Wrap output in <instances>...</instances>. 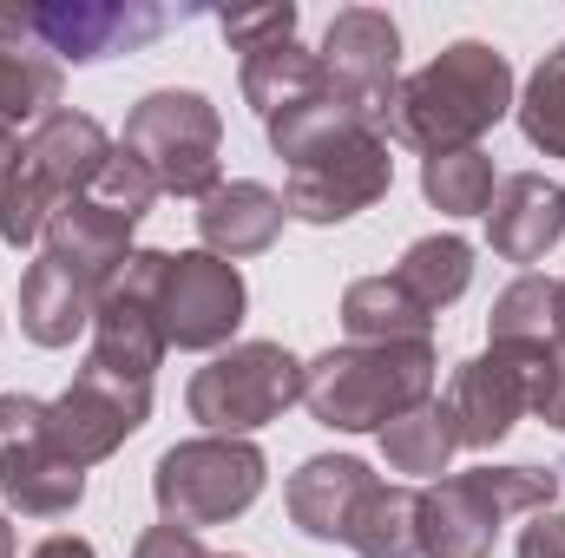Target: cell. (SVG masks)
Instances as JSON below:
<instances>
[{"label":"cell","mask_w":565,"mask_h":558,"mask_svg":"<svg viewBox=\"0 0 565 558\" xmlns=\"http://www.w3.org/2000/svg\"><path fill=\"white\" fill-rule=\"evenodd\" d=\"M507 112H513V60L487 40H454L422 73L395 79L388 112H382V139L408 144L422 158H440V151L480 144Z\"/></svg>","instance_id":"1"},{"label":"cell","mask_w":565,"mask_h":558,"mask_svg":"<svg viewBox=\"0 0 565 558\" xmlns=\"http://www.w3.org/2000/svg\"><path fill=\"white\" fill-rule=\"evenodd\" d=\"M434 342H342L302 362V408L335 433H382L434 395Z\"/></svg>","instance_id":"2"},{"label":"cell","mask_w":565,"mask_h":558,"mask_svg":"<svg viewBox=\"0 0 565 558\" xmlns=\"http://www.w3.org/2000/svg\"><path fill=\"white\" fill-rule=\"evenodd\" d=\"M113 151L119 144L106 139V126L93 112H66L60 106L53 119H40L20 139V164H13V178L0 191V237L13 250L40 244L46 224H53V211L73 204V197H86L99 184V171H106Z\"/></svg>","instance_id":"3"},{"label":"cell","mask_w":565,"mask_h":558,"mask_svg":"<svg viewBox=\"0 0 565 558\" xmlns=\"http://www.w3.org/2000/svg\"><path fill=\"white\" fill-rule=\"evenodd\" d=\"M559 473L546 466H473L422 486V558H493V539L513 513H546Z\"/></svg>","instance_id":"4"},{"label":"cell","mask_w":565,"mask_h":558,"mask_svg":"<svg viewBox=\"0 0 565 558\" xmlns=\"http://www.w3.org/2000/svg\"><path fill=\"white\" fill-rule=\"evenodd\" d=\"M264 447L257 440H231V433H198L158 453L151 466V500L158 519L178 533H204V526H231L237 513L257 506L264 493Z\"/></svg>","instance_id":"5"},{"label":"cell","mask_w":565,"mask_h":558,"mask_svg":"<svg viewBox=\"0 0 565 558\" xmlns=\"http://www.w3.org/2000/svg\"><path fill=\"white\" fill-rule=\"evenodd\" d=\"M119 151H132L151 184L164 197H211L224 178H217V151H224V119L204 93L191 86H158L145 93L126 119V139Z\"/></svg>","instance_id":"6"},{"label":"cell","mask_w":565,"mask_h":558,"mask_svg":"<svg viewBox=\"0 0 565 558\" xmlns=\"http://www.w3.org/2000/svg\"><path fill=\"white\" fill-rule=\"evenodd\" d=\"M302 401V362L282 348V342H237L224 355H211V368L191 375L184 388V408L204 433H257L282 420V408Z\"/></svg>","instance_id":"7"},{"label":"cell","mask_w":565,"mask_h":558,"mask_svg":"<svg viewBox=\"0 0 565 558\" xmlns=\"http://www.w3.org/2000/svg\"><path fill=\"white\" fill-rule=\"evenodd\" d=\"M244 302L250 289L237 277V264L211 257V250H164L158 282H151V315H158V335L164 348H191V355H224V342L237 335L244 322Z\"/></svg>","instance_id":"8"},{"label":"cell","mask_w":565,"mask_h":558,"mask_svg":"<svg viewBox=\"0 0 565 558\" xmlns=\"http://www.w3.org/2000/svg\"><path fill=\"white\" fill-rule=\"evenodd\" d=\"M388 191H395L388 139H382L375 126H355V132H342L335 144H322V151H309V158L289 164L282 204H289V217H302V224H349V217L375 211Z\"/></svg>","instance_id":"9"},{"label":"cell","mask_w":565,"mask_h":558,"mask_svg":"<svg viewBox=\"0 0 565 558\" xmlns=\"http://www.w3.org/2000/svg\"><path fill=\"white\" fill-rule=\"evenodd\" d=\"M151 420V382L113 375L99 362H79V375L66 382V395L46 401V440L60 460H73L79 473L113 460L132 433Z\"/></svg>","instance_id":"10"},{"label":"cell","mask_w":565,"mask_h":558,"mask_svg":"<svg viewBox=\"0 0 565 558\" xmlns=\"http://www.w3.org/2000/svg\"><path fill=\"white\" fill-rule=\"evenodd\" d=\"M0 500L26 519H66L86 500V473L53 453L46 401L0 395Z\"/></svg>","instance_id":"11"},{"label":"cell","mask_w":565,"mask_h":558,"mask_svg":"<svg viewBox=\"0 0 565 558\" xmlns=\"http://www.w3.org/2000/svg\"><path fill=\"white\" fill-rule=\"evenodd\" d=\"M171 26L164 7H139V0H46L26 7V40H40L60 66H93L113 53H139Z\"/></svg>","instance_id":"12"},{"label":"cell","mask_w":565,"mask_h":558,"mask_svg":"<svg viewBox=\"0 0 565 558\" xmlns=\"http://www.w3.org/2000/svg\"><path fill=\"white\" fill-rule=\"evenodd\" d=\"M559 355V348H553ZM546 355H513V348H487L473 362L454 368L447 388V415L460 427V447H500L520 420L533 415V368Z\"/></svg>","instance_id":"13"},{"label":"cell","mask_w":565,"mask_h":558,"mask_svg":"<svg viewBox=\"0 0 565 558\" xmlns=\"http://www.w3.org/2000/svg\"><path fill=\"white\" fill-rule=\"evenodd\" d=\"M316 60H322V73H329L335 93H349L355 106H369L382 119L388 93H395V73H402V26L382 7H342L322 26Z\"/></svg>","instance_id":"14"},{"label":"cell","mask_w":565,"mask_h":558,"mask_svg":"<svg viewBox=\"0 0 565 558\" xmlns=\"http://www.w3.org/2000/svg\"><path fill=\"white\" fill-rule=\"evenodd\" d=\"M375 493V473L355 460V453H316L289 473L282 486V506H289V526L302 539H322V546H349V526L362 513V500Z\"/></svg>","instance_id":"15"},{"label":"cell","mask_w":565,"mask_h":558,"mask_svg":"<svg viewBox=\"0 0 565 558\" xmlns=\"http://www.w3.org/2000/svg\"><path fill=\"white\" fill-rule=\"evenodd\" d=\"M565 237V184L540 171H513L500 178L493 204H487V244L500 264H546V250Z\"/></svg>","instance_id":"16"},{"label":"cell","mask_w":565,"mask_h":558,"mask_svg":"<svg viewBox=\"0 0 565 558\" xmlns=\"http://www.w3.org/2000/svg\"><path fill=\"white\" fill-rule=\"evenodd\" d=\"M132 217L126 211H113V204H99L93 191L86 197H73V204H60L53 211V224H46V257L53 264H66V270H79L86 282H106L126 270V257H132Z\"/></svg>","instance_id":"17"},{"label":"cell","mask_w":565,"mask_h":558,"mask_svg":"<svg viewBox=\"0 0 565 558\" xmlns=\"http://www.w3.org/2000/svg\"><path fill=\"white\" fill-rule=\"evenodd\" d=\"M282 217H289V204H282L270 184H257V178H231V184H217L211 197H198V237H204V250L224 257V264L264 257L282 237Z\"/></svg>","instance_id":"18"},{"label":"cell","mask_w":565,"mask_h":558,"mask_svg":"<svg viewBox=\"0 0 565 558\" xmlns=\"http://www.w3.org/2000/svg\"><path fill=\"white\" fill-rule=\"evenodd\" d=\"M93 315H99V282H86L79 270H66L53 257L26 264V277H20V329H26V342L66 348L73 335L93 329Z\"/></svg>","instance_id":"19"},{"label":"cell","mask_w":565,"mask_h":558,"mask_svg":"<svg viewBox=\"0 0 565 558\" xmlns=\"http://www.w3.org/2000/svg\"><path fill=\"white\" fill-rule=\"evenodd\" d=\"M237 86H244V99H250V112H257V119H277V112H289V106H302V99L329 93V73H322L316 46L282 40V46H264V53H244Z\"/></svg>","instance_id":"20"},{"label":"cell","mask_w":565,"mask_h":558,"mask_svg":"<svg viewBox=\"0 0 565 558\" xmlns=\"http://www.w3.org/2000/svg\"><path fill=\"white\" fill-rule=\"evenodd\" d=\"M342 329L349 342H427L434 309H422L402 277H355L342 289Z\"/></svg>","instance_id":"21"},{"label":"cell","mask_w":565,"mask_h":558,"mask_svg":"<svg viewBox=\"0 0 565 558\" xmlns=\"http://www.w3.org/2000/svg\"><path fill=\"white\" fill-rule=\"evenodd\" d=\"M454 453H460V427L447 415V401H434V395H427L422 408H408V415H395L382 427V460H388V473L440 480Z\"/></svg>","instance_id":"22"},{"label":"cell","mask_w":565,"mask_h":558,"mask_svg":"<svg viewBox=\"0 0 565 558\" xmlns=\"http://www.w3.org/2000/svg\"><path fill=\"white\" fill-rule=\"evenodd\" d=\"M60 93H66V66L53 53H33V46H0V132L20 139V126H40L60 112Z\"/></svg>","instance_id":"23"},{"label":"cell","mask_w":565,"mask_h":558,"mask_svg":"<svg viewBox=\"0 0 565 558\" xmlns=\"http://www.w3.org/2000/svg\"><path fill=\"white\" fill-rule=\"evenodd\" d=\"M355 126H375L382 132V119L369 112V106H355L349 93H316V99H302V106H289L277 119H264V132H270V151L277 158H309V151H322V144H335L342 132H355Z\"/></svg>","instance_id":"24"},{"label":"cell","mask_w":565,"mask_h":558,"mask_svg":"<svg viewBox=\"0 0 565 558\" xmlns=\"http://www.w3.org/2000/svg\"><path fill=\"white\" fill-rule=\"evenodd\" d=\"M349 552L362 558H422V486H382L362 500L349 526Z\"/></svg>","instance_id":"25"},{"label":"cell","mask_w":565,"mask_h":558,"mask_svg":"<svg viewBox=\"0 0 565 558\" xmlns=\"http://www.w3.org/2000/svg\"><path fill=\"white\" fill-rule=\"evenodd\" d=\"M487 335L493 348H513V355H553L559 335H553V282L546 277H513L493 296V315H487Z\"/></svg>","instance_id":"26"},{"label":"cell","mask_w":565,"mask_h":558,"mask_svg":"<svg viewBox=\"0 0 565 558\" xmlns=\"http://www.w3.org/2000/svg\"><path fill=\"white\" fill-rule=\"evenodd\" d=\"M395 277H402V289H408L422 309L440 315V309L460 302L467 282H473V244H467V237H422V244L402 250Z\"/></svg>","instance_id":"27"},{"label":"cell","mask_w":565,"mask_h":558,"mask_svg":"<svg viewBox=\"0 0 565 558\" xmlns=\"http://www.w3.org/2000/svg\"><path fill=\"white\" fill-rule=\"evenodd\" d=\"M493 191H500L493 151H480V144L422 158V197L440 211V217H480V211L493 204Z\"/></svg>","instance_id":"28"},{"label":"cell","mask_w":565,"mask_h":558,"mask_svg":"<svg viewBox=\"0 0 565 558\" xmlns=\"http://www.w3.org/2000/svg\"><path fill=\"white\" fill-rule=\"evenodd\" d=\"M513 112H520V132H526L533 151L565 158V46L533 66V79H526V93L513 99Z\"/></svg>","instance_id":"29"},{"label":"cell","mask_w":565,"mask_h":558,"mask_svg":"<svg viewBox=\"0 0 565 558\" xmlns=\"http://www.w3.org/2000/svg\"><path fill=\"white\" fill-rule=\"evenodd\" d=\"M93 197H99V204H113V211H126L132 224H145V217H151V204H158L164 191L151 184V171H145L132 151H113V158H106V171H99V184H93Z\"/></svg>","instance_id":"30"},{"label":"cell","mask_w":565,"mask_h":558,"mask_svg":"<svg viewBox=\"0 0 565 558\" xmlns=\"http://www.w3.org/2000/svg\"><path fill=\"white\" fill-rule=\"evenodd\" d=\"M217 33H224L237 53H264V46H282V40H296V7H289V0H270V7L217 13Z\"/></svg>","instance_id":"31"},{"label":"cell","mask_w":565,"mask_h":558,"mask_svg":"<svg viewBox=\"0 0 565 558\" xmlns=\"http://www.w3.org/2000/svg\"><path fill=\"white\" fill-rule=\"evenodd\" d=\"M533 415L546 427H565V348L533 368Z\"/></svg>","instance_id":"32"},{"label":"cell","mask_w":565,"mask_h":558,"mask_svg":"<svg viewBox=\"0 0 565 558\" xmlns=\"http://www.w3.org/2000/svg\"><path fill=\"white\" fill-rule=\"evenodd\" d=\"M520 558H565V513H526V533H520Z\"/></svg>","instance_id":"33"},{"label":"cell","mask_w":565,"mask_h":558,"mask_svg":"<svg viewBox=\"0 0 565 558\" xmlns=\"http://www.w3.org/2000/svg\"><path fill=\"white\" fill-rule=\"evenodd\" d=\"M132 558H217V552H204V539H198V533H178V526H151V533H139Z\"/></svg>","instance_id":"34"},{"label":"cell","mask_w":565,"mask_h":558,"mask_svg":"<svg viewBox=\"0 0 565 558\" xmlns=\"http://www.w3.org/2000/svg\"><path fill=\"white\" fill-rule=\"evenodd\" d=\"M33 558H99L86 539H73V533H53V539H40L33 546Z\"/></svg>","instance_id":"35"},{"label":"cell","mask_w":565,"mask_h":558,"mask_svg":"<svg viewBox=\"0 0 565 558\" xmlns=\"http://www.w3.org/2000/svg\"><path fill=\"white\" fill-rule=\"evenodd\" d=\"M13 164H20V139H13V132H0V191H7Z\"/></svg>","instance_id":"36"},{"label":"cell","mask_w":565,"mask_h":558,"mask_svg":"<svg viewBox=\"0 0 565 558\" xmlns=\"http://www.w3.org/2000/svg\"><path fill=\"white\" fill-rule=\"evenodd\" d=\"M553 335H559V348H565V277L553 282Z\"/></svg>","instance_id":"37"},{"label":"cell","mask_w":565,"mask_h":558,"mask_svg":"<svg viewBox=\"0 0 565 558\" xmlns=\"http://www.w3.org/2000/svg\"><path fill=\"white\" fill-rule=\"evenodd\" d=\"M0 558H13V526H7V513H0Z\"/></svg>","instance_id":"38"},{"label":"cell","mask_w":565,"mask_h":558,"mask_svg":"<svg viewBox=\"0 0 565 558\" xmlns=\"http://www.w3.org/2000/svg\"><path fill=\"white\" fill-rule=\"evenodd\" d=\"M217 558H244V552H217Z\"/></svg>","instance_id":"39"}]
</instances>
